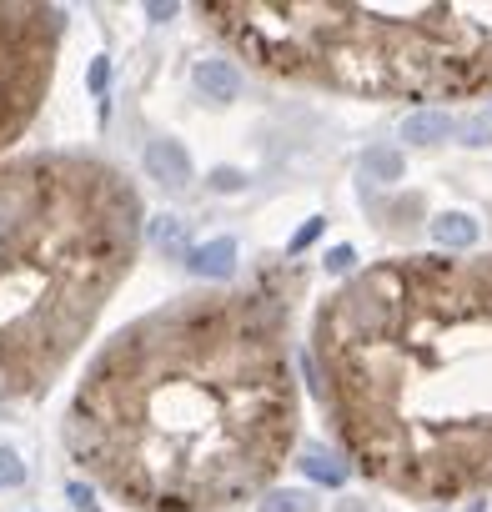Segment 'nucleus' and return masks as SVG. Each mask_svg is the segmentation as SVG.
<instances>
[{
  "mask_svg": "<svg viewBox=\"0 0 492 512\" xmlns=\"http://www.w3.org/2000/svg\"><path fill=\"white\" fill-rule=\"evenodd\" d=\"M287 297H181L86 367L71 457L141 512H216L262 492L297 447Z\"/></svg>",
  "mask_w": 492,
  "mask_h": 512,
  "instance_id": "nucleus-1",
  "label": "nucleus"
},
{
  "mask_svg": "<svg viewBox=\"0 0 492 512\" xmlns=\"http://www.w3.org/2000/svg\"><path fill=\"white\" fill-rule=\"evenodd\" d=\"M332 437L377 487L457 502L492 487V251L392 256L312 322Z\"/></svg>",
  "mask_w": 492,
  "mask_h": 512,
  "instance_id": "nucleus-2",
  "label": "nucleus"
},
{
  "mask_svg": "<svg viewBox=\"0 0 492 512\" xmlns=\"http://www.w3.org/2000/svg\"><path fill=\"white\" fill-rule=\"evenodd\" d=\"M136 186L71 151L0 161V402L46 387L86 342L141 246Z\"/></svg>",
  "mask_w": 492,
  "mask_h": 512,
  "instance_id": "nucleus-3",
  "label": "nucleus"
},
{
  "mask_svg": "<svg viewBox=\"0 0 492 512\" xmlns=\"http://www.w3.org/2000/svg\"><path fill=\"white\" fill-rule=\"evenodd\" d=\"M211 31L267 76L392 101L492 96V0L477 6H342L211 0Z\"/></svg>",
  "mask_w": 492,
  "mask_h": 512,
  "instance_id": "nucleus-4",
  "label": "nucleus"
},
{
  "mask_svg": "<svg viewBox=\"0 0 492 512\" xmlns=\"http://www.w3.org/2000/svg\"><path fill=\"white\" fill-rule=\"evenodd\" d=\"M61 46V11L41 0H0V146L41 111Z\"/></svg>",
  "mask_w": 492,
  "mask_h": 512,
  "instance_id": "nucleus-5",
  "label": "nucleus"
},
{
  "mask_svg": "<svg viewBox=\"0 0 492 512\" xmlns=\"http://www.w3.org/2000/svg\"><path fill=\"white\" fill-rule=\"evenodd\" d=\"M146 176L161 181L166 191H186V186H191V156H186V146L171 141V136L151 141V146H146Z\"/></svg>",
  "mask_w": 492,
  "mask_h": 512,
  "instance_id": "nucleus-6",
  "label": "nucleus"
},
{
  "mask_svg": "<svg viewBox=\"0 0 492 512\" xmlns=\"http://www.w3.org/2000/svg\"><path fill=\"white\" fill-rule=\"evenodd\" d=\"M186 272H191V277H206V282L231 277V272H236V241H231V236H216V241L186 251Z\"/></svg>",
  "mask_w": 492,
  "mask_h": 512,
  "instance_id": "nucleus-7",
  "label": "nucleus"
},
{
  "mask_svg": "<svg viewBox=\"0 0 492 512\" xmlns=\"http://www.w3.org/2000/svg\"><path fill=\"white\" fill-rule=\"evenodd\" d=\"M196 86L206 101H236L241 96V71L231 61H196Z\"/></svg>",
  "mask_w": 492,
  "mask_h": 512,
  "instance_id": "nucleus-8",
  "label": "nucleus"
},
{
  "mask_svg": "<svg viewBox=\"0 0 492 512\" xmlns=\"http://www.w3.org/2000/svg\"><path fill=\"white\" fill-rule=\"evenodd\" d=\"M432 241H437L447 256H457V251L477 246V221H472L467 211H442V216L432 221Z\"/></svg>",
  "mask_w": 492,
  "mask_h": 512,
  "instance_id": "nucleus-9",
  "label": "nucleus"
},
{
  "mask_svg": "<svg viewBox=\"0 0 492 512\" xmlns=\"http://www.w3.org/2000/svg\"><path fill=\"white\" fill-rule=\"evenodd\" d=\"M457 131V121L447 116V111H412L407 121H402V136L412 141V146H437V141H447Z\"/></svg>",
  "mask_w": 492,
  "mask_h": 512,
  "instance_id": "nucleus-10",
  "label": "nucleus"
},
{
  "mask_svg": "<svg viewBox=\"0 0 492 512\" xmlns=\"http://www.w3.org/2000/svg\"><path fill=\"white\" fill-rule=\"evenodd\" d=\"M362 171H367V181H402V171H407V161H402V151H392V146H372L367 156H362Z\"/></svg>",
  "mask_w": 492,
  "mask_h": 512,
  "instance_id": "nucleus-11",
  "label": "nucleus"
},
{
  "mask_svg": "<svg viewBox=\"0 0 492 512\" xmlns=\"http://www.w3.org/2000/svg\"><path fill=\"white\" fill-rule=\"evenodd\" d=\"M302 472H307V477H317V482H327V487H342V482H347V467H342L337 457H327L322 447H307Z\"/></svg>",
  "mask_w": 492,
  "mask_h": 512,
  "instance_id": "nucleus-12",
  "label": "nucleus"
},
{
  "mask_svg": "<svg viewBox=\"0 0 492 512\" xmlns=\"http://www.w3.org/2000/svg\"><path fill=\"white\" fill-rule=\"evenodd\" d=\"M151 241H156L161 251H171V256L186 251V221H181V216H161V221L151 226Z\"/></svg>",
  "mask_w": 492,
  "mask_h": 512,
  "instance_id": "nucleus-13",
  "label": "nucleus"
},
{
  "mask_svg": "<svg viewBox=\"0 0 492 512\" xmlns=\"http://www.w3.org/2000/svg\"><path fill=\"white\" fill-rule=\"evenodd\" d=\"M262 512H317V502H312V492L287 487V492H272V497L262 502Z\"/></svg>",
  "mask_w": 492,
  "mask_h": 512,
  "instance_id": "nucleus-14",
  "label": "nucleus"
},
{
  "mask_svg": "<svg viewBox=\"0 0 492 512\" xmlns=\"http://www.w3.org/2000/svg\"><path fill=\"white\" fill-rule=\"evenodd\" d=\"M21 482H26V462L11 447H0V487H21Z\"/></svg>",
  "mask_w": 492,
  "mask_h": 512,
  "instance_id": "nucleus-15",
  "label": "nucleus"
},
{
  "mask_svg": "<svg viewBox=\"0 0 492 512\" xmlns=\"http://www.w3.org/2000/svg\"><path fill=\"white\" fill-rule=\"evenodd\" d=\"M352 262H357V251H352V246H332V251H327V262H322V267L342 277V272H352Z\"/></svg>",
  "mask_w": 492,
  "mask_h": 512,
  "instance_id": "nucleus-16",
  "label": "nucleus"
},
{
  "mask_svg": "<svg viewBox=\"0 0 492 512\" xmlns=\"http://www.w3.org/2000/svg\"><path fill=\"white\" fill-rule=\"evenodd\" d=\"M211 186H216V191H241L246 176H241L236 166H216V171H211Z\"/></svg>",
  "mask_w": 492,
  "mask_h": 512,
  "instance_id": "nucleus-17",
  "label": "nucleus"
},
{
  "mask_svg": "<svg viewBox=\"0 0 492 512\" xmlns=\"http://www.w3.org/2000/svg\"><path fill=\"white\" fill-rule=\"evenodd\" d=\"M317 236H322V216H312V221H307V226H302V231H297V236H292V246H287V251H292V256H297V251H307V246H312V241H317Z\"/></svg>",
  "mask_w": 492,
  "mask_h": 512,
  "instance_id": "nucleus-18",
  "label": "nucleus"
},
{
  "mask_svg": "<svg viewBox=\"0 0 492 512\" xmlns=\"http://www.w3.org/2000/svg\"><path fill=\"white\" fill-rule=\"evenodd\" d=\"M106 81H111V61L96 56V61H91V91H106Z\"/></svg>",
  "mask_w": 492,
  "mask_h": 512,
  "instance_id": "nucleus-19",
  "label": "nucleus"
},
{
  "mask_svg": "<svg viewBox=\"0 0 492 512\" xmlns=\"http://www.w3.org/2000/svg\"><path fill=\"white\" fill-rule=\"evenodd\" d=\"M462 136H472V146H482V141H492V126H487V121H467Z\"/></svg>",
  "mask_w": 492,
  "mask_h": 512,
  "instance_id": "nucleus-20",
  "label": "nucleus"
},
{
  "mask_svg": "<svg viewBox=\"0 0 492 512\" xmlns=\"http://www.w3.org/2000/svg\"><path fill=\"white\" fill-rule=\"evenodd\" d=\"M146 16H151V21H171V16H176V6H161V0H151Z\"/></svg>",
  "mask_w": 492,
  "mask_h": 512,
  "instance_id": "nucleus-21",
  "label": "nucleus"
}]
</instances>
